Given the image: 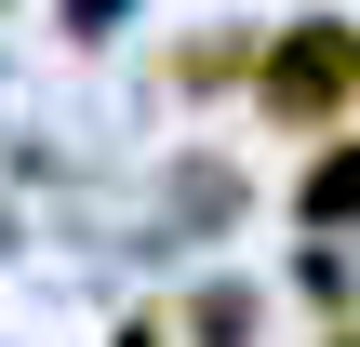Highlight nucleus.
<instances>
[{
	"label": "nucleus",
	"instance_id": "f257e3e1",
	"mask_svg": "<svg viewBox=\"0 0 360 347\" xmlns=\"http://www.w3.org/2000/svg\"><path fill=\"white\" fill-rule=\"evenodd\" d=\"M254 94H267V120H294V134H307V120H334V107L360 94V27H294V40L267 53V80H254Z\"/></svg>",
	"mask_w": 360,
	"mask_h": 347
},
{
	"label": "nucleus",
	"instance_id": "f03ea898",
	"mask_svg": "<svg viewBox=\"0 0 360 347\" xmlns=\"http://www.w3.org/2000/svg\"><path fill=\"white\" fill-rule=\"evenodd\" d=\"M307 214L334 227V214H360V160H321V187H307Z\"/></svg>",
	"mask_w": 360,
	"mask_h": 347
},
{
	"label": "nucleus",
	"instance_id": "7ed1b4c3",
	"mask_svg": "<svg viewBox=\"0 0 360 347\" xmlns=\"http://www.w3.org/2000/svg\"><path fill=\"white\" fill-rule=\"evenodd\" d=\"M347 347H360V334H347Z\"/></svg>",
	"mask_w": 360,
	"mask_h": 347
}]
</instances>
